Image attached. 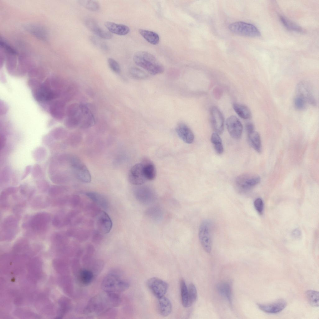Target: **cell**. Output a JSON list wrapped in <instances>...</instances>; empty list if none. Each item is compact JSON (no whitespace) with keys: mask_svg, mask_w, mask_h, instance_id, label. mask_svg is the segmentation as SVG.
<instances>
[{"mask_svg":"<svg viewBox=\"0 0 319 319\" xmlns=\"http://www.w3.org/2000/svg\"><path fill=\"white\" fill-rule=\"evenodd\" d=\"M119 294L104 291L92 298L84 310L86 314H102L113 307L119 306L121 299Z\"/></svg>","mask_w":319,"mask_h":319,"instance_id":"6da1fadb","label":"cell"},{"mask_svg":"<svg viewBox=\"0 0 319 319\" xmlns=\"http://www.w3.org/2000/svg\"><path fill=\"white\" fill-rule=\"evenodd\" d=\"M135 64L150 74L155 75L162 73L164 68L150 53L145 51L136 52L133 57Z\"/></svg>","mask_w":319,"mask_h":319,"instance_id":"7a4b0ae2","label":"cell"},{"mask_svg":"<svg viewBox=\"0 0 319 319\" xmlns=\"http://www.w3.org/2000/svg\"><path fill=\"white\" fill-rule=\"evenodd\" d=\"M129 286V283L122 278L120 273L114 270L107 274L102 283L104 291L117 294L127 289Z\"/></svg>","mask_w":319,"mask_h":319,"instance_id":"3957f363","label":"cell"},{"mask_svg":"<svg viewBox=\"0 0 319 319\" xmlns=\"http://www.w3.org/2000/svg\"><path fill=\"white\" fill-rule=\"evenodd\" d=\"M51 88L49 79L33 89V96L35 99L40 102L51 101L58 98L60 92Z\"/></svg>","mask_w":319,"mask_h":319,"instance_id":"277c9868","label":"cell"},{"mask_svg":"<svg viewBox=\"0 0 319 319\" xmlns=\"http://www.w3.org/2000/svg\"><path fill=\"white\" fill-rule=\"evenodd\" d=\"M212 224L210 220H205L201 223L198 231V236L201 244L207 253L211 252L212 248Z\"/></svg>","mask_w":319,"mask_h":319,"instance_id":"5b68a950","label":"cell"},{"mask_svg":"<svg viewBox=\"0 0 319 319\" xmlns=\"http://www.w3.org/2000/svg\"><path fill=\"white\" fill-rule=\"evenodd\" d=\"M260 180V177L258 175L249 174H243L236 178V186L239 192L245 193L258 184Z\"/></svg>","mask_w":319,"mask_h":319,"instance_id":"8992f818","label":"cell"},{"mask_svg":"<svg viewBox=\"0 0 319 319\" xmlns=\"http://www.w3.org/2000/svg\"><path fill=\"white\" fill-rule=\"evenodd\" d=\"M230 30L236 34L250 37H259L261 34L259 29L254 25L241 21L236 22L230 24Z\"/></svg>","mask_w":319,"mask_h":319,"instance_id":"52a82bcc","label":"cell"},{"mask_svg":"<svg viewBox=\"0 0 319 319\" xmlns=\"http://www.w3.org/2000/svg\"><path fill=\"white\" fill-rule=\"evenodd\" d=\"M69 162L78 179L85 183L91 182V176L90 172L79 158L76 156L70 157Z\"/></svg>","mask_w":319,"mask_h":319,"instance_id":"ba28073f","label":"cell"},{"mask_svg":"<svg viewBox=\"0 0 319 319\" xmlns=\"http://www.w3.org/2000/svg\"><path fill=\"white\" fill-rule=\"evenodd\" d=\"M147 284L149 288L157 298L164 296L168 288V285L166 282L156 277L150 279Z\"/></svg>","mask_w":319,"mask_h":319,"instance_id":"9c48e42d","label":"cell"},{"mask_svg":"<svg viewBox=\"0 0 319 319\" xmlns=\"http://www.w3.org/2000/svg\"><path fill=\"white\" fill-rule=\"evenodd\" d=\"M129 182L135 185H141L147 180L145 176L142 163L134 165L130 169L128 176Z\"/></svg>","mask_w":319,"mask_h":319,"instance_id":"30bf717a","label":"cell"},{"mask_svg":"<svg viewBox=\"0 0 319 319\" xmlns=\"http://www.w3.org/2000/svg\"><path fill=\"white\" fill-rule=\"evenodd\" d=\"M135 197L140 203L148 205L153 202L156 196L154 191L146 186H141L136 189L134 192Z\"/></svg>","mask_w":319,"mask_h":319,"instance_id":"8fae6325","label":"cell"},{"mask_svg":"<svg viewBox=\"0 0 319 319\" xmlns=\"http://www.w3.org/2000/svg\"><path fill=\"white\" fill-rule=\"evenodd\" d=\"M210 121L211 126L215 132L221 134L224 128V118L219 109L212 107L210 110Z\"/></svg>","mask_w":319,"mask_h":319,"instance_id":"7c38bea8","label":"cell"},{"mask_svg":"<svg viewBox=\"0 0 319 319\" xmlns=\"http://www.w3.org/2000/svg\"><path fill=\"white\" fill-rule=\"evenodd\" d=\"M297 95L303 98L307 103L313 106H316V101L311 88L305 82L299 83L296 87Z\"/></svg>","mask_w":319,"mask_h":319,"instance_id":"4fadbf2b","label":"cell"},{"mask_svg":"<svg viewBox=\"0 0 319 319\" xmlns=\"http://www.w3.org/2000/svg\"><path fill=\"white\" fill-rule=\"evenodd\" d=\"M227 128L230 135L236 139H240L243 131L242 125L239 119L235 116L229 117L226 121Z\"/></svg>","mask_w":319,"mask_h":319,"instance_id":"5bb4252c","label":"cell"},{"mask_svg":"<svg viewBox=\"0 0 319 319\" xmlns=\"http://www.w3.org/2000/svg\"><path fill=\"white\" fill-rule=\"evenodd\" d=\"M84 23L86 27L99 37L109 39L112 37V34L101 27L93 19L88 17L85 19Z\"/></svg>","mask_w":319,"mask_h":319,"instance_id":"9a60e30c","label":"cell"},{"mask_svg":"<svg viewBox=\"0 0 319 319\" xmlns=\"http://www.w3.org/2000/svg\"><path fill=\"white\" fill-rule=\"evenodd\" d=\"M97 223L99 231L104 234L109 233L112 226L111 219L109 215L104 211H102L99 213L97 218Z\"/></svg>","mask_w":319,"mask_h":319,"instance_id":"2e32d148","label":"cell"},{"mask_svg":"<svg viewBox=\"0 0 319 319\" xmlns=\"http://www.w3.org/2000/svg\"><path fill=\"white\" fill-rule=\"evenodd\" d=\"M49 109L51 115L57 120H61L66 114L65 103L62 100H56L52 102Z\"/></svg>","mask_w":319,"mask_h":319,"instance_id":"e0dca14e","label":"cell"},{"mask_svg":"<svg viewBox=\"0 0 319 319\" xmlns=\"http://www.w3.org/2000/svg\"><path fill=\"white\" fill-rule=\"evenodd\" d=\"M287 303L282 299L268 304H258V307L262 311L269 313H276L280 312L286 307Z\"/></svg>","mask_w":319,"mask_h":319,"instance_id":"ac0fdd59","label":"cell"},{"mask_svg":"<svg viewBox=\"0 0 319 319\" xmlns=\"http://www.w3.org/2000/svg\"><path fill=\"white\" fill-rule=\"evenodd\" d=\"M176 131L179 136L185 143L190 144L193 142L194 134L186 124L183 123L179 124L176 127Z\"/></svg>","mask_w":319,"mask_h":319,"instance_id":"d6986e66","label":"cell"},{"mask_svg":"<svg viewBox=\"0 0 319 319\" xmlns=\"http://www.w3.org/2000/svg\"><path fill=\"white\" fill-rule=\"evenodd\" d=\"M104 25L110 32L119 35H126L130 31L129 28L123 24L107 21L105 23Z\"/></svg>","mask_w":319,"mask_h":319,"instance_id":"ffe728a7","label":"cell"},{"mask_svg":"<svg viewBox=\"0 0 319 319\" xmlns=\"http://www.w3.org/2000/svg\"><path fill=\"white\" fill-rule=\"evenodd\" d=\"M157 308L160 314L163 317H166L171 313L172 306L170 300L163 296L158 298Z\"/></svg>","mask_w":319,"mask_h":319,"instance_id":"44dd1931","label":"cell"},{"mask_svg":"<svg viewBox=\"0 0 319 319\" xmlns=\"http://www.w3.org/2000/svg\"><path fill=\"white\" fill-rule=\"evenodd\" d=\"M86 195L97 205L104 209L108 208L109 203L106 198L103 195L94 192L86 193Z\"/></svg>","mask_w":319,"mask_h":319,"instance_id":"7402d4cb","label":"cell"},{"mask_svg":"<svg viewBox=\"0 0 319 319\" xmlns=\"http://www.w3.org/2000/svg\"><path fill=\"white\" fill-rule=\"evenodd\" d=\"M25 29L38 38L43 40L47 39V33L44 28L39 25L29 24L25 26Z\"/></svg>","mask_w":319,"mask_h":319,"instance_id":"603a6c76","label":"cell"},{"mask_svg":"<svg viewBox=\"0 0 319 319\" xmlns=\"http://www.w3.org/2000/svg\"><path fill=\"white\" fill-rule=\"evenodd\" d=\"M49 216L45 214H40L35 216L31 221L32 227L37 230H43L49 221Z\"/></svg>","mask_w":319,"mask_h":319,"instance_id":"cb8c5ba5","label":"cell"},{"mask_svg":"<svg viewBox=\"0 0 319 319\" xmlns=\"http://www.w3.org/2000/svg\"><path fill=\"white\" fill-rule=\"evenodd\" d=\"M216 288L219 294L226 298L232 306V293L230 284L225 282L220 283L217 285Z\"/></svg>","mask_w":319,"mask_h":319,"instance_id":"d4e9b609","label":"cell"},{"mask_svg":"<svg viewBox=\"0 0 319 319\" xmlns=\"http://www.w3.org/2000/svg\"><path fill=\"white\" fill-rule=\"evenodd\" d=\"M248 139L251 146L257 152L261 150V144L260 136L257 132L254 131L248 133Z\"/></svg>","mask_w":319,"mask_h":319,"instance_id":"484cf974","label":"cell"},{"mask_svg":"<svg viewBox=\"0 0 319 319\" xmlns=\"http://www.w3.org/2000/svg\"><path fill=\"white\" fill-rule=\"evenodd\" d=\"M146 216L155 221H160L163 217V212L161 207L155 205L147 209L145 212Z\"/></svg>","mask_w":319,"mask_h":319,"instance_id":"4316f807","label":"cell"},{"mask_svg":"<svg viewBox=\"0 0 319 319\" xmlns=\"http://www.w3.org/2000/svg\"><path fill=\"white\" fill-rule=\"evenodd\" d=\"M142 163L144 173L147 180H152L156 176V170L153 164L150 160H145Z\"/></svg>","mask_w":319,"mask_h":319,"instance_id":"83f0119b","label":"cell"},{"mask_svg":"<svg viewBox=\"0 0 319 319\" xmlns=\"http://www.w3.org/2000/svg\"><path fill=\"white\" fill-rule=\"evenodd\" d=\"M233 107L236 113L241 118L248 119L251 117V114L250 110L247 106L235 103L233 104Z\"/></svg>","mask_w":319,"mask_h":319,"instance_id":"f1b7e54d","label":"cell"},{"mask_svg":"<svg viewBox=\"0 0 319 319\" xmlns=\"http://www.w3.org/2000/svg\"><path fill=\"white\" fill-rule=\"evenodd\" d=\"M139 32L144 38L150 43L154 45L159 43V36L156 32L143 29H139Z\"/></svg>","mask_w":319,"mask_h":319,"instance_id":"f546056e","label":"cell"},{"mask_svg":"<svg viewBox=\"0 0 319 319\" xmlns=\"http://www.w3.org/2000/svg\"><path fill=\"white\" fill-rule=\"evenodd\" d=\"M95 122L94 115L92 112H91L86 114H82L79 126L81 128L87 129L93 126Z\"/></svg>","mask_w":319,"mask_h":319,"instance_id":"4dcf8cb0","label":"cell"},{"mask_svg":"<svg viewBox=\"0 0 319 319\" xmlns=\"http://www.w3.org/2000/svg\"><path fill=\"white\" fill-rule=\"evenodd\" d=\"M79 277L81 283L84 285H87L92 281L94 275L93 272L91 270L83 269L80 271Z\"/></svg>","mask_w":319,"mask_h":319,"instance_id":"1f68e13d","label":"cell"},{"mask_svg":"<svg viewBox=\"0 0 319 319\" xmlns=\"http://www.w3.org/2000/svg\"><path fill=\"white\" fill-rule=\"evenodd\" d=\"M279 18L283 25L288 30L298 32H303V30L300 26L291 20L282 16H280Z\"/></svg>","mask_w":319,"mask_h":319,"instance_id":"d6a6232c","label":"cell"},{"mask_svg":"<svg viewBox=\"0 0 319 319\" xmlns=\"http://www.w3.org/2000/svg\"><path fill=\"white\" fill-rule=\"evenodd\" d=\"M219 135L215 132L213 133L212 135L211 140L216 152L221 154L223 152L224 149L221 139Z\"/></svg>","mask_w":319,"mask_h":319,"instance_id":"836d02e7","label":"cell"},{"mask_svg":"<svg viewBox=\"0 0 319 319\" xmlns=\"http://www.w3.org/2000/svg\"><path fill=\"white\" fill-rule=\"evenodd\" d=\"M307 299L312 307H318L319 305V293L318 291L308 290L305 293Z\"/></svg>","mask_w":319,"mask_h":319,"instance_id":"e575fe53","label":"cell"},{"mask_svg":"<svg viewBox=\"0 0 319 319\" xmlns=\"http://www.w3.org/2000/svg\"><path fill=\"white\" fill-rule=\"evenodd\" d=\"M129 73L132 78L137 80H145L149 77L148 74L145 72L136 67L130 68L129 70Z\"/></svg>","mask_w":319,"mask_h":319,"instance_id":"d590c367","label":"cell"},{"mask_svg":"<svg viewBox=\"0 0 319 319\" xmlns=\"http://www.w3.org/2000/svg\"><path fill=\"white\" fill-rule=\"evenodd\" d=\"M78 3L86 9L92 11H97L100 7L99 3L93 0H79Z\"/></svg>","mask_w":319,"mask_h":319,"instance_id":"8d00e7d4","label":"cell"},{"mask_svg":"<svg viewBox=\"0 0 319 319\" xmlns=\"http://www.w3.org/2000/svg\"><path fill=\"white\" fill-rule=\"evenodd\" d=\"M180 286L182 304L184 307H189L188 288L184 281L183 279L180 281Z\"/></svg>","mask_w":319,"mask_h":319,"instance_id":"74e56055","label":"cell"},{"mask_svg":"<svg viewBox=\"0 0 319 319\" xmlns=\"http://www.w3.org/2000/svg\"><path fill=\"white\" fill-rule=\"evenodd\" d=\"M81 117V113L80 115L76 116L67 117L65 120L64 125L68 128H74L79 126Z\"/></svg>","mask_w":319,"mask_h":319,"instance_id":"f35d334b","label":"cell"},{"mask_svg":"<svg viewBox=\"0 0 319 319\" xmlns=\"http://www.w3.org/2000/svg\"><path fill=\"white\" fill-rule=\"evenodd\" d=\"M81 114L79 104L76 103L70 105L66 110V115L67 117L76 116Z\"/></svg>","mask_w":319,"mask_h":319,"instance_id":"ab89813d","label":"cell"},{"mask_svg":"<svg viewBox=\"0 0 319 319\" xmlns=\"http://www.w3.org/2000/svg\"><path fill=\"white\" fill-rule=\"evenodd\" d=\"M188 288L189 306H191L196 301L197 298V292L195 285L191 283Z\"/></svg>","mask_w":319,"mask_h":319,"instance_id":"60d3db41","label":"cell"},{"mask_svg":"<svg viewBox=\"0 0 319 319\" xmlns=\"http://www.w3.org/2000/svg\"><path fill=\"white\" fill-rule=\"evenodd\" d=\"M66 133V131L63 128L58 127L53 130L50 134L54 139L60 140L64 138Z\"/></svg>","mask_w":319,"mask_h":319,"instance_id":"b9f144b4","label":"cell"},{"mask_svg":"<svg viewBox=\"0 0 319 319\" xmlns=\"http://www.w3.org/2000/svg\"><path fill=\"white\" fill-rule=\"evenodd\" d=\"M46 154V150L45 148L43 147H39L37 148L33 151L32 155L35 160L40 161L45 159Z\"/></svg>","mask_w":319,"mask_h":319,"instance_id":"7bdbcfd3","label":"cell"},{"mask_svg":"<svg viewBox=\"0 0 319 319\" xmlns=\"http://www.w3.org/2000/svg\"><path fill=\"white\" fill-rule=\"evenodd\" d=\"M307 102L302 97L297 95L294 101V106L298 110H302L307 106Z\"/></svg>","mask_w":319,"mask_h":319,"instance_id":"ee69618b","label":"cell"},{"mask_svg":"<svg viewBox=\"0 0 319 319\" xmlns=\"http://www.w3.org/2000/svg\"><path fill=\"white\" fill-rule=\"evenodd\" d=\"M90 40L93 45L102 50L105 51L108 50V46L107 45L101 40L99 38L95 36H91L90 37Z\"/></svg>","mask_w":319,"mask_h":319,"instance_id":"f6af8a7d","label":"cell"},{"mask_svg":"<svg viewBox=\"0 0 319 319\" xmlns=\"http://www.w3.org/2000/svg\"><path fill=\"white\" fill-rule=\"evenodd\" d=\"M107 63L110 69L116 73H119L121 71L120 66L117 62L112 58L107 60Z\"/></svg>","mask_w":319,"mask_h":319,"instance_id":"bcb514c9","label":"cell"},{"mask_svg":"<svg viewBox=\"0 0 319 319\" xmlns=\"http://www.w3.org/2000/svg\"><path fill=\"white\" fill-rule=\"evenodd\" d=\"M31 174L35 179L39 178L42 175V171L40 167L38 164H35L31 170Z\"/></svg>","mask_w":319,"mask_h":319,"instance_id":"7dc6e473","label":"cell"},{"mask_svg":"<svg viewBox=\"0 0 319 319\" xmlns=\"http://www.w3.org/2000/svg\"><path fill=\"white\" fill-rule=\"evenodd\" d=\"M255 209L259 214H261L263 210L264 204L262 200L260 198L256 199L254 202Z\"/></svg>","mask_w":319,"mask_h":319,"instance_id":"c3c4849f","label":"cell"},{"mask_svg":"<svg viewBox=\"0 0 319 319\" xmlns=\"http://www.w3.org/2000/svg\"><path fill=\"white\" fill-rule=\"evenodd\" d=\"M64 190V188L61 186H53L50 189L49 193L53 195H56L62 193Z\"/></svg>","mask_w":319,"mask_h":319,"instance_id":"681fc988","label":"cell"},{"mask_svg":"<svg viewBox=\"0 0 319 319\" xmlns=\"http://www.w3.org/2000/svg\"><path fill=\"white\" fill-rule=\"evenodd\" d=\"M37 185L39 188L45 191L48 189L49 187L48 182L45 180L38 181L37 182Z\"/></svg>","mask_w":319,"mask_h":319,"instance_id":"f907efd6","label":"cell"},{"mask_svg":"<svg viewBox=\"0 0 319 319\" xmlns=\"http://www.w3.org/2000/svg\"><path fill=\"white\" fill-rule=\"evenodd\" d=\"M9 169L8 167H5L3 170L2 173L1 180L4 182H7L9 179Z\"/></svg>","mask_w":319,"mask_h":319,"instance_id":"816d5d0a","label":"cell"},{"mask_svg":"<svg viewBox=\"0 0 319 319\" xmlns=\"http://www.w3.org/2000/svg\"><path fill=\"white\" fill-rule=\"evenodd\" d=\"M54 139L50 134L45 136L43 138V143L46 145H50L52 144Z\"/></svg>","mask_w":319,"mask_h":319,"instance_id":"f5cc1de1","label":"cell"},{"mask_svg":"<svg viewBox=\"0 0 319 319\" xmlns=\"http://www.w3.org/2000/svg\"><path fill=\"white\" fill-rule=\"evenodd\" d=\"M292 235L294 238L299 239L301 236V233L300 230L298 228L295 229L292 232Z\"/></svg>","mask_w":319,"mask_h":319,"instance_id":"db71d44e","label":"cell"},{"mask_svg":"<svg viewBox=\"0 0 319 319\" xmlns=\"http://www.w3.org/2000/svg\"><path fill=\"white\" fill-rule=\"evenodd\" d=\"M32 167L31 165L27 166L24 170L23 174L21 176V179L23 180L25 179L31 171Z\"/></svg>","mask_w":319,"mask_h":319,"instance_id":"11a10c76","label":"cell"},{"mask_svg":"<svg viewBox=\"0 0 319 319\" xmlns=\"http://www.w3.org/2000/svg\"><path fill=\"white\" fill-rule=\"evenodd\" d=\"M245 128L247 133L251 132L254 131V125L251 122H248L246 124Z\"/></svg>","mask_w":319,"mask_h":319,"instance_id":"9f6ffc18","label":"cell"},{"mask_svg":"<svg viewBox=\"0 0 319 319\" xmlns=\"http://www.w3.org/2000/svg\"><path fill=\"white\" fill-rule=\"evenodd\" d=\"M6 143V138L5 135H0V149L2 150L5 146Z\"/></svg>","mask_w":319,"mask_h":319,"instance_id":"6f0895ef","label":"cell"}]
</instances>
